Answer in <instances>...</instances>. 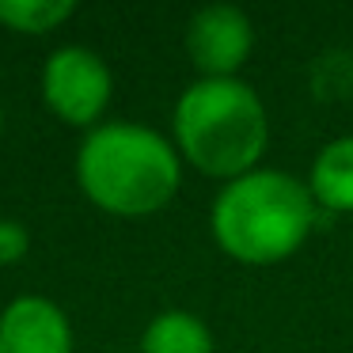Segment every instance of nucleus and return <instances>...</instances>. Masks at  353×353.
<instances>
[{"label":"nucleus","instance_id":"nucleus-1","mask_svg":"<svg viewBox=\"0 0 353 353\" xmlns=\"http://www.w3.org/2000/svg\"><path fill=\"white\" fill-rule=\"evenodd\" d=\"M77 183L95 209L141 221L175 201L183 186V156L152 125L99 122L80 141Z\"/></svg>","mask_w":353,"mask_h":353},{"label":"nucleus","instance_id":"nucleus-2","mask_svg":"<svg viewBox=\"0 0 353 353\" xmlns=\"http://www.w3.org/2000/svg\"><path fill=\"white\" fill-rule=\"evenodd\" d=\"M319 205L307 183L281 168H254L216 190L209 205L213 243L243 266H277L307 243Z\"/></svg>","mask_w":353,"mask_h":353},{"label":"nucleus","instance_id":"nucleus-3","mask_svg":"<svg viewBox=\"0 0 353 353\" xmlns=\"http://www.w3.org/2000/svg\"><path fill=\"white\" fill-rule=\"evenodd\" d=\"M171 145L183 163L205 179H232L262 168L270 145V114L247 80H194L171 114Z\"/></svg>","mask_w":353,"mask_h":353},{"label":"nucleus","instance_id":"nucleus-4","mask_svg":"<svg viewBox=\"0 0 353 353\" xmlns=\"http://www.w3.org/2000/svg\"><path fill=\"white\" fill-rule=\"evenodd\" d=\"M114 77L107 61L88 46H61L42 65V99L50 114L77 130H95L110 107Z\"/></svg>","mask_w":353,"mask_h":353},{"label":"nucleus","instance_id":"nucleus-5","mask_svg":"<svg viewBox=\"0 0 353 353\" xmlns=\"http://www.w3.org/2000/svg\"><path fill=\"white\" fill-rule=\"evenodd\" d=\"M183 42L198 80H232L254 54V23L236 4H205L190 16Z\"/></svg>","mask_w":353,"mask_h":353},{"label":"nucleus","instance_id":"nucleus-6","mask_svg":"<svg viewBox=\"0 0 353 353\" xmlns=\"http://www.w3.org/2000/svg\"><path fill=\"white\" fill-rule=\"evenodd\" d=\"M0 353H72L69 315L39 292L16 296L0 312Z\"/></svg>","mask_w":353,"mask_h":353},{"label":"nucleus","instance_id":"nucleus-7","mask_svg":"<svg viewBox=\"0 0 353 353\" xmlns=\"http://www.w3.org/2000/svg\"><path fill=\"white\" fill-rule=\"evenodd\" d=\"M304 183L323 213H334V216L353 213V133L327 141L315 152Z\"/></svg>","mask_w":353,"mask_h":353},{"label":"nucleus","instance_id":"nucleus-8","mask_svg":"<svg viewBox=\"0 0 353 353\" xmlns=\"http://www.w3.org/2000/svg\"><path fill=\"white\" fill-rule=\"evenodd\" d=\"M141 353H213V330L194 312H160L141 334Z\"/></svg>","mask_w":353,"mask_h":353},{"label":"nucleus","instance_id":"nucleus-9","mask_svg":"<svg viewBox=\"0 0 353 353\" xmlns=\"http://www.w3.org/2000/svg\"><path fill=\"white\" fill-rule=\"evenodd\" d=\"M72 12V0H0V27L16 34H50L69 23Z\"/></svg>","mask_w":353,"mask_h":353},{"label":"nucleus","instance_id":"nucleus-10","mask_svg":"<svg viewBox=\"0 0 353 353\" xmlns=\"http://www.w3.org/2000/svg\"><path fill=\"white\" fill-rule=\"evenodd\" d=\"M31 251V232L19 221H0V266H12Z\"/></svg>","mask_w":353,"mask_h":353},{"label":"nucleus","instance_id":"nucleus-11","mask_svg":"<svg viewBox=\"0 0 353 353\" xmlns=\"http://www.w3.org/2000/svg\"><path fill=\"white\" fill-rule=\"evenodd\" d=\"M0 133H4V110H0Z\"/></svg>","mask_w":353,"mask_h":353},{"label":"nucleus","instance_id":"nucleus-12","mask_svg":"<svg viewBox=\"0 0 353 353\" xmlns=\"http://www.w3.org/2000/svg\"><path fill=\"white\" fill-rule=\"evenodd\" d=\"M350 247H353V239H350Z\"/></svg>","mask_w":353,"mask_h":353}]
</instances>
